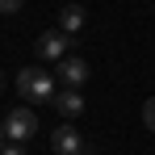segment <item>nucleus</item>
<instances>
[{"label": "nucleus", "instance_id": "nucleus-4", "mask_svg": "<svg viewBox=\"0 0 155 155\" xmlns=\"http://www.w3.org/2000/svg\"><path fill=\"white\" fill-rule=\"evenodd\" d=\"M84 80H88V63H84V59H76V54H67V59L59 63V84L80 92V88H84Z\"/></svg>", "mask_w": 155, "mask_h": 155}, {"label": "nucleus", "instance_id": "nucleus-7", "mask_svg": "<svg viewBox=\"0 0 155 155\" xmlns=\"http://www.w3.org/2000/svg\"><path fill=\"white\" fill-rule=\"evenodd\" d=\"M80 25H84V8H80V4H63V8H59V29H63V34H76Z\"/></svg>", "mask_w": 155, "mask_h": 155}, {"label": "nucleus", "instance_id": "nucleus-8", "mask_svg": "<svg viewBox=\"0 0 155 155\" xmlns=\"http://www.w3.org/2000/svg\"><path fill=\"white\" fill-rule=\"evenodd\" d=\"M143 122H147V130H155V97H147V105H143Z\"/></svg>", "mask_w": 155, "mask_h": 155}, {"label": "nucleus", "instance_id": "nucleus-6", "mask_svg": "<svg viewBox=\"0 0 155 155\" xmlns=\"http://www.w3.org/2000/svg\"><path fill=\"white\" fill-rule=\"evenodd\" d=\"M54 109L63 113V117H76V113H84V97H80L76 88H63V92H54Z\"/></svg>", "mask_w": 155, "mask_h": 155}, {"label": "nucleus", "instance_id": "nucleus-12", "mask_svg": "<svg viewBox=\"0 0 155 155\" xmlns=\"http://www.w3.org/2000/svg\"><path fill=\"white\" fill-rule=\"evenodd\" d=\"M0 84H4V71H0Z\"/></svg>", "mask_w": 155, "mask_h": 155}, {"label": "nucleus", "instance_id": "nucleus-13", "mask_svg": "<svg viewBox=\"0 0 155 155\" xmlns=\"http://www.w3.org/2000/svg\"><path fill=\"white\" fill-rule=\"evenodd\" d=\"M80 155H92V151H80Z\"/></svg>", "mask_w": 155, "mask_h": 155}, {"label": "nucleus", "instance_id": "nucleus-11", "mask_svg": "<svg viewBox=\"0 0 155 155\" xmlns=\"http://www.w3.org/2000/svg\"><path fill=\"white\" fill-rule=\"evenodd\" d=\"M4 138H8V134H4V122H0V151H4V147H8V143H4Z\"/></svg>", "mask_w": 155, "mask_h": 155}, {"label": "nucleus", "instance_id": "nucleus-10", "mask_svg": "<svg viewBox=\"0 0 155 155\" xmlns=\"http://www.w3.org/2000/svg\"><path fill=\"white\" fill-rule=\"evenodd\" d=\"M0 155H25V147H21V143H8V147H4Z\"/></svg>", "mask_w": 155, "mask_h": 155}, {"label": "nucleus", "instance_id": "nucleus-1", "mask_svg": "<svg viewBox=\"0 0 155 155\" xmlns=\"http://www.w3.org/2000/svg\"><path fill=\"white\" fill-rule=\"evenodd\" d=\"M17 92L25 101H54V76H46V67H21L17 71Z\"/></svg>", "mask_w": 155, "mask_h": 155}, {"label": "nucleus", "instance_id": "nucleus-9", "mask_svg": "<svg viewBox=\"0 0 155 155\" xmlns=\"http://www.w3.org/2000/svg\"><path fill=\"white\" fill-rule=\"evenodd\" d=\"M25 0H0V13H21Z\"/></svg>", "mask_w": 155, "mask_h": 155}, {"label": "nucleus", "instance_id": "nucleus-2", "mask_svg": "<svg viewBox=\"0 0 155 155\" xmlns=\"http://www.w3.org/2000/svg\"><path fill=\"white\" fill-rule=\"evenodd\" d=\"M4 134H8V143H29V138L38 134V113H34L29 105H17V109L4 117Z\"/></svg>", "mask_w": 155, "mask_h": 155}, {"label": "nucleus", "instance_id": "nucleus-5", "mask_svg": "<svg viewBox=\"0 0 155 155\" xmlns=\"http://www.w3.org/2000/svg\"><path fill=\"white\" fill-rule=\"evenodd\" d=\"M51 147H54V155H80L84 151V143H80V134L71 126H59L51 134Z\"/></svg>", "mask_w": 155, "mask_h": 155}, {"label": "nucleus", "instance_id": "nucleus-3", "mask_svg": "<svg viewBox=\"0 0 155 155\" xmlns=\"http://www.w3.org/2000/svg\"><path fill=\"white\" fill-rule=\"evenodd\" d=\"M67 46H71V34H63V29H46V34L38 38L34 51H38V59H59V63H63V59H67Z\"/></svg>", "mask_w": 155, "mask_h": 155}]
</instances>
